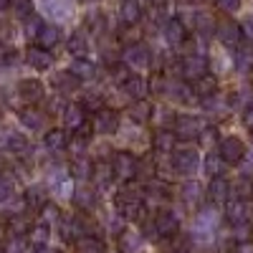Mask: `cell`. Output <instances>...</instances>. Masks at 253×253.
<instances>
[{"label": "cell", "instance_id": "31", "mask_svg": "<svg viewBox=\"0 0 253 253\" xmlns=\"http://www.w3.org/2000/svg\"><path fill=\"white\" fill-rule=\"evenodd\" d=\"M203 167H205V172L210 175V180L223 177V172H225V162H223V157L218 152H208V157L203 160Z\"/></svg>", "mask_w": 253, "mask_h": 253}, {"label": "cell", "instance_id": "2", "mask_svg": "<svg viewBox=\"0 0 253 253\" xmlns=\"http://www.w3.org/2000/svg\"><path fill=\"white\" fill-rule=\"evenodd\" d=\"M218 223H220V215L215 213L213 208L200 210V213L195 215V220H193V238H195L198 243H208V241H213L215 230H218Z\"/></svg>", "mask_w": 253, "mask_h": 253}, {"label": "cell", "instance_id": "26", "mask_svg": "<svg viewBox=\"0 0 253 253\" xmlns=\"http://www.w3.org/2000/svg\"><path fill=\"white\" fill-rule=\"evenodd\" d=\"M18 119H20V124L26 126L28 132H41L46 126V119H43V114L41 112H36V109H23L18 114Z\"/></svg>", "mask_w": 253, "mask_h": 253}, {"label": "cell", "instance_id": "41", "mask_svg": "<svg viewBox=\"0 0 253 253\" xmlns=\"http://www.w3.org/2000/svg\"><path fill=\"white\" fill-rule=\"evenodd\" d=\"M129 117H132L137 124H144L147 119L152 117V107H150L147 101H137L134 107H132V112H129Z\"/></svg>", "mask_w": 253, "mask_h": 253}, {"label": "cell", "instance_id": "39", "mask_svg": "<svg viewBox=\"0 0 253 253\" xmlns=\"http://www.w3.org/2000/svg\"><path fill=\"white\" fill-rule=\"evenodd\" d=\"M74 203H76L81 210H91V208H94V203H96L94 190H89V187H79L76 193H74Z\"/></svg>", "mask_w": 253, "mask_h": 253}, {"label": "cell", "instance_id": "15", "mask_svg": "<svg viewBox=\"0 0 253 253\" xmlns=\"http://www.w3.org/2000/svg\"><path fill=\"white\" fill-rule=\"evenodd\" d=\"M43 91H46V86L38 79H23V81H18V96L23 99V101H28V104L41 101V99H43Z\"/></svg>", "mask_w": 253, "mask_h": 253}, {"label": "cell", "instance_id": "24", "mask_svg": "<svg viewBox=\"0 0 253 253\" xmlns=\"http://www.w3.org/2000/svg\"><path fill=\"white\" fill-rule=\"evenodd\" d=\"M94 162L84 155V157H74L71 160V177H76V180H89V177H94Z\"/></svg>", "mask_w": 253, "mask_h": 253}, {"label": "cell", "instance_id": "10", "mask_svg": "<svg viewBox=\"0 0 253 253\" xmlns=\"http://www.w3.org/2000/svg\"><path fill=\"white\" fill-rule=\"evenodd\" d=\"M218 41L225 46V48H236L241 46L243 41V31H241V23H236V20H223V23H218V31H215Z\"/></svg>", "mask_w": 253, "mask_h": 253}, {"label": "cell", "instance_id": "23", "mask_svg": "<svg viewBox=\"0 0 253 253\" xmlns=\"http://www.w3.org/2000/svg\"><path fill=\"white\" fill-rule=\"evenodd\" d=\"M41 8H43L51 18H56V20H66V18H71L69 0H41Z\"/></svg>", "mask_w": 253, "mask_h": 253}, {"label": "cell", "instance_id": "9", "mask_svg": "<svg viewBox=\"0 0 253 253\" xmlns=\"http://www.w3.org/2000/svg\"><path fill=\"white\" fill-rule=\"evenodd\" d=\"M48 187H51V193L56 198H74V182H71V175L69 172H63L61 167H56V170L48 172Z\"/></svg>", "mask_w": 253, "mask_h": 253}, {"label": "cell", "instance_id": "48", "mask_svg": "<svg viewBox=\"0 0 253 253\" xmlns=\"http://www.w3.org/2000/svg\"><path fill=\"white\" fill-rule=\"evenodd\" d=\"M5 253H31V251H28V246H26L23 238L13 236V238L8 241V246H5Z\"/></svg>", "mask_w": 253, "mask_h": 253}, {"label": "cell", "instance_id": "55", "mask_svg": "<svg viewBox=\"0 0 253 253\" xmlns=\"http://www.w3.org/2000/svg\"><path fill=\"white\" fill-rule=\"evenodd\" d=\"M243 122H246V124L251 126V129H253V104H251V107L243 112Z\"/></svg>", "mask_w": 253, "mask_h": 253}, {"label": "cell", "instance_id": "54", "mask_svg": "<svg viewBox=\"0 0 253 253\" xmlns=\"http://www.w3.org/2000/svg\"><path fill=\"white\" fill-rule=\"evenodd\" d=\"M236 253H253V243H251V241L238 243V246H236Z\"/></svg>", "mask_w": 253, "mask_h": 253}, {"label": "cell", "instance_id": "42", "mask_svg": "<svg viewBox=\"0 0 253 253\" xmlns=\"http://www.w3.org/2000/svg\"><path fill=\"white\" fill-rule=\"evenodd\" d=\"M15 195V180L10 175H0V203H8Z\"/></svg>", "mask_w": 253, "mask_h": 253}, {"label": "cell", "instance_id": "50", "mask_svg": "<svg viewBox=\"0 0 253 253\" xmlns=\"http://www.w3.org/2000/svg\"><path fill=\"white\" fill-rule=\"evenodd\" d=\"M215 8L223 13H236L241 10V0H215Z\"/></svg>", "mask_w": 253, "mask_h": 253}, {"label": "cell", "instance_id": "21", "mask_svg": "<svg viewBox=\"0 0 253 253\" xmlns=\"http://www.w3.org/2000/svg\"><path fill=\"white\" fill-rule=\"evenodd\" d=\"M122 91L126 94V96H132V99H137V101H142V96L147 94V81L142 79V76H126L124 81H122Z\"/></svg>", "mask_w": 253, "mask_h": 253}, {"label": "cell", "instance_id": "17", "mask_svg": "<svg viewBox=\"0 0 253 253\" xmlns=\"http://www.w3.org/2000/svg\"><path fill=\"white\" fill-rule=\"evenodd\" d=\"M26 61H28V66H31L33 71H48V69L53 66V56H51V51L41 48V46H36V48H28V53H26Z\"/></svg>", "mask_w": 253, "mask_h": 253}, {"label": "cell", "instance_id": "40", "mask_svg": "<svg viewBox=\"0 0 253 253\" xmlns=\"http://www.w3.org/2000/svg\"><path fill=\"white\" fill-rule=\"evenodd\" d=\"M48 236H51V230H48L46 223H38L36 228L28 230V238H31L33 246H48Z\"/></svg>", "mask_w": 253, "mask_h": 253}, {"label": "cell", "instance_id": "16", "mask_svg": "<svg viewBox=\"0 0 253 253\" xmlns=\"http://www.w3.org/2000/svg\"><path fill=\"white\" fill-rule=\"evenodd\" d=\"M61 236L66 238V241H79V238H84V233H86V223H84L79 215H63L61 218Z\"/></svg>", "mask_w": 253, "mask_h": 253}, {"label": "cell", "instance_id": "58", "mask_svg": "<svg viewBox=\"0 0 253 253\" xmlns=\"http://www.w3.org/2000/svg\"><path fill=\"white\" fill-rule=\"evenodd\" d=\"M150 3H155V5H160V3H165V0H150Z\"/></svg>", "mask_w": 253, "mask_h": 253}, {"label": "cell", "instance_id": "6", "mask_svg": "<svg viewBox=\"0 0 253 253\" xmlns=\"http://www.w3.org/2000/svg\"><path fill=\"white\" fill-rule=\"evenodd\" d=\"M122 61H124L126 69H132V71H144L147 66H150L152 56H150V48H147L144 43H132L129 48H124Z\"/></svg>", "mask_w": 253, "mask_h": 253}, {"label": "cell", "instance_id": "1", "mask_svg": "<svg viewBox=\"0 0 253 253\" xmlns=\"http://www.w3.org/2000/svg\"><path fill=\"white\" fill-rule=\"evenodd\" d=\"M114 208H117V213L126 220H139L144 215V198L142 193H137V190L132 187H122L117 198H114Z\"/></svg>", "mask_w": 253, "mask_h": 253}, {"label": "cell", "instance_id": "30", "mask_svg": "<svg viewBox=\"0 0 253 253\" xmlns=\"http://www.w3.org/2000/svg\"><path fill=\"white\" fill-rule=\"evenodd\" d=\"M26 205H28L31 210H43V208L48 205V193H43V187H38V185L28 187V193H26Z\"/></svg>", "mask_w": 253, "mask_h": 253}, {"label": "cell", "instance_id": "57", "mask_svg": "<svg viewBox=\"0 0 253 253\" xmlns=\"http://www.w3.org/2000/svg\"><path fill=\"white\" fill-rule=\"evenodd\" d=\"M13 5V0H0V10H8Z\"/></svg>", "mask_w": 253, "mask_h": 253}, {"label": "cell", "instance_id": "8", "mask_svg": "<svg viewBox=\"0 0 253 253\" xmlns=\"http://www.w3.org/2000/svg\"><path fill=\"white\" fill-rule=\"evenodd\" d=\"M0 152H10V155H18V157L28 155V142L15 129H0Z\"/></svg>", "mask_w": 253, "mask_h": 253}, {"label": "cell", "instance_id": "53", "mask_svg": "<svg viewBox=\"0 0 253 253\" xmlns=\"http://www.w3.org/2000/svg\"><path fill=\"white\" fill-rule=\"evenodd\" d=\"M241 165H243V175H246V177H248V175H253V152H248V155H246V160H243Z\"/></svg>", "mask_w": 253, "mask_h": 253}, {"label": "cell", "instance_id": "4", "mask_svg": "<svg viewBox=\"0 0 253 253\" xmlns=\"http://www.w3.org/2000/svg\"><path fill=\"white\" fill-rule=\"evenodd\" d=\"M218 155L223 157L225 165H241L248 155L246 150V142L241 137H223L218 144Z\"/></svg>", "mask_w": 253, "mask_h": 253}, {"label": "cell", "instance_id": "27", "mask_svg": "<svg viewBox=\"0 0 253 253\" xmlns=\"http://www.w3.org/2000/svg\"><path fill=\"white\" fill-rule=\"evenodd\" d=\"M144 246V238L142 233H137V230H126V233H122L119 238V251L122 253H139Z\"/></svg>", "mask_w": 253, "mask_h": 253}, {"label": "cell", "instance_id": "29", "mask_svg": "<svg viewBox=\"0 0 253 253\" xmlns=\"http://www.w3.org/2000/svg\"><path fill=\"white\" fill-rule=\"evenodd\" d=\"M69 71H71L79 81H84V79H94V76H96V66H94L89 58H74V61H71V66H69Z\"/></svg>", "mask_w": 253, "mask_h": 253}, {"label": "cell", "instance_id": "3", "mask_svg": "<svg viewBox=\"0 0 253 253\" xmlns=\"http://www.w3.org/2000/svg\"><path fill=\"white\" fill-rule=\"evenodd\" d=\"M200 167V152L198 150H190V147H185V150H175L172 155V170L182 177H193V172H198Z\"/></svg>", "mask_w": 253, "mask_h": 253}, {"label": "cell", "instance_id": "34", "mask_svg": "<svg viewBox=\"0 0 253 253\" xmlns=\"http://www.w3.org/2000/svg\"><path fill=\"white\" fill-rule=\"evenodd\" d=\"M182 200H185L187 205H198V203L203 200V185L195 182V180H187V182L182 185Z\"/></svg>", "mask_w": 253, "mask_h": 253}, {"label": "cell", "instance_id": "36", "mask_svg": "<svg viewBox=\"0 0 253 253\" xmlns=\"http://www.w3.org/2000/svg\"><path fill=\"white\" fill-rule=\"evenodd\" d=\"M58 41H61V28H58V26H43V31L38 33L41 48H53Z\"/></svg>", "mask_w": 253, "mask_h": 253}, {"label": "cell", "instance_id": "52", "mask_svg": "<svg viewBox=\"0 0 253 253\" xmlns=\"http://www.w3.org/2000/svg\"><path fill=\"white\" fill-rule=\"evenodd\" d=\"M241 31H243V38H251L253 41V15H246L241 20Z\"/></svg>", "mask_w": 253, "mask_h": 253}, {"label": "cell", "instance_id": "61", "mask_svg": "<svg viewBox=\"0 0 253 253\" xmlns=\"http://www.w3.org/2000/svg\"><path fill=\"white\" fill-rule=\"evenodd\" d=\"M0 253H5V251H0Z\"/></svg>", "mask_w": 253, "mask_h": 253}, {"label": "cell", "instance_id": "25", "mask_svg": "<svg viewBox=\"0 0 253 253\" xmlns=\"http://www.w3.org/2000/svg\"><path fill=\"white\" fill-rule=\"evenodd\" d=\"M119 18H122V23H126V26L139 23L142 8H139L137 0H122V5H119Z\"/></svg>", "mask_w": 253, "mask_h": 253}, {"label": "cell", "instance_id": "14", "mask_svg": "<svg viewBox=\"0 0 253 253\" xmlns=\"http://www.w3.org/2000/svg\"><path fill=\"white\" fill-rule=\"evenodd\" d=\"M225 213H228V220L233 225H246L248 223V200L233 195L225 203Z\"/></svg>", "mask_w": 253, "mask_h": 253}, {"label": "cell", "instance_id": "28", "mask_svg": "<svg viewBox=\"0 0 253 253\" xmlns=\"http://www.w3.org/2000/svg\"><path fill=\"white\" fill-rule=\"evenodd\" d=\"M43 147H46L51 155H58L63 147H69L66 132H63V129H51V132H46V137H43Z\"/></svg>", "mask_w": 253, "mask_h": 253}, {"label": "cell", "instance_id": "20", "mask_svg": "<svg viewBox=\"0 0 253 253\" xmlns=\"http://www.w3.org/2000/svg\"><path fill=\"white\" fill-rule=\"evenodd\" d=\"M208 195L213 203H228L230 200V182L225 177H213L208 185Z\"/></svg>", "mask_w": 253, "mask_h": 253}, {"label": "cell", "instance_id": "51", "mask_svg": "<svg viewBox=\"0 0 253 253\" xmlns=\"http://www.w3.org/2000/svg\"><path fill=\"white\" fill-rule=\"evenodd\" d=\"M122 220H124V218H122L119 213H114V215H109V218H107V228L112 230V233H122V225H124Z\"/></svg>", "mask_w": 253, "mask_h": 253}, {"label": "cell", "instance_id": "32", "mask_svg": "<svg viewBox=\"0 0 253 253\" xmlns=\"http://www.w3.org/2000/svg\"><path fill=\"white\" fill-rule=\"evenodd\" d=\"M76 253H107V246L94 236H84L76 241Z\"/></svg>", "mask_w": 253, "mask_h": 253}, {"label": "cell", "instance_id": "22", "mask_svg": "<svg viewBox=\"0 0 253 253\" xmlns=\"http://www.w3.org/2000/svg\"><path fill=\"white\" fill-rule=\"evenodd\" d=\"M61 114H63V126H66V129L76 132V129H81V126H84V107H81V104L63 107Z\"/></svg>", "mask_w": 253, "mask_h": 253}, {"label": "cell", "instance_id": "59", "mask_svg": "<svg viewBox=\"0 0 253 253\" xmlns=\"http://www.w3.org/2000/svg\"><path fill=\"white\" fill-rule=\"evenodd\" d=\"M251 144H253V132H251Z\"/></svg>", "mask_w": 253, "mask_h": 253}, {"label": "cell", "instance_id": "18", "mask_svg": "<svg viewBox=\"0 0 253 253\" xmlns=\"http://www.w3.org/2000/svg\"><path fill=\"white\" fill-rule=\"evenodd\" d=\"M162 33H165V41L170 46H180L182 41L187 38V31H185V26H182V20H177V18H170L167 23L162 26Z\"/></svg>", "mask_w": 253, "mask_h": 253}, {"label": "cell", "instance_id": "47", "mask_svg": "<svg viewBox=\"0 0 253 253\" xmlns=\"http://www.w3.org/2000/svg\"><path fill=\"white\" fill-rule=\"evenodd\" d=\"M41 31H43V20H41L36 13H33L31 18H26V33H28V36H36V38H38Z\"/></svg>", "mask_w": 253, "mask_h": 253}, {"label": "cell", "instance_id": "60", "mask_svg": "<svg viewBox=\"0 0 253 253\" xmlns=\"http://www.w3.org/2000/svg\"><path fill=\"white\" fill-rule=\"evenodd\" d=\"M0 56H3V48H0Z\"/></svg>", "mask_w": 253, "mask_h": 253}, {"label": "cell", "instance_id": "46", "mask_svg": "<svg viewBox=\"0 0 253 253\" xmlns=\"http://www.w3.org/2000/svg\"><path fill=\"white\" fill-rule=\"evenodd\" d=\"M203 107H205L208 112H218V114H223V112H225V101H223L218 94H213V96L203 99Z\"/></svg>", "mask_w": 253, "mask_h": 253}, {"label": "cell", "instance_id": "7", "mask_svg": "<svg viewBox=\"0 0 253 253\" xmlns=\"http://www.w3.org/2000/svg\"><path fill=\"white\" fill-rule=\"evenodd\" d=\"M112 172L122 180H132L139 172V162L132 152H117L112 160Z\"/></svg>", "mask_w": 253, "mask_h": 253}, {"label": "cell", "instance_id": "33", "mask_svg": "<svg viewBox=\"0 0 253 253\" xmlns=\"http://www.w3.org/2000/svg\"><path fill=\"white\" fill-rule=\"evenodd\" d=\"M193 23H195V31H198L200 36H210V33L218 28V26H215V20H213V15L205 13V10H198V13H195Z\"/></svg>", "mask_w": 253, "mask_h": 253}, {"label": "cell", "instance_id": "38", "mask_svg": "<svg viewBox=\"0 0 253 253\" xmlns=\"http://www.w3.org/2000/svg\"><path fill=\"white\" fill-rule=\"evenodd\" d=\"M195 94L203 96V99L218 94V81H215V76H210V74H208V76H203L200 81H195Z\"/></svg>", "mask_w": 253, "mask_h": 253}, {"label": "cell", "instance_id": "35", "mask_svg": "<svg viewBox=\"0 0 253 253\" xmlns=\"http://www.w3.org/2000/svg\"><path fill=\"white\" fill-rule=\"evenodd\" d=\"M66 48H69V53H74L76 58H86V51H89V41H86V36H84V33H74V36L69 38Z\"/></svg>", "mask_w": 253, "mask_h": 253}, {"label": "cell", "instance_id": "45", "mask_svg": "<svg viewBox=\"0 0 253 253\" xmlns=\"http://www.w3.org/2000/svg\"><path fill=\"white\" fill-rule=\"evenodd\" d=\"M86 147H89V137H84V134H76V137H71V142H69V150H71L76 157H84Z\"/></svg>", "mask_w": 253, "mask_h": 253}, {"label": "cell", "instance_id": "19", "mask_svg": "<svg viewBox=\"0 0 253 253\" xmlns=\"http://www.w3.org/2000/svg\"><path fill=\"white\" fill-rule=\"evenodd\" d=\"M175 132L172 129H160V132H155V137H152V147H155V152H160V155H172L175 152Z\"/></svg>", "mask_w": 253, "mask_h": 253}, {"label": "cell", "instance_id": "12", "mask_svg": "<svg viewBox=\"0 0 253 253\" xmlns=\"http://www.w3.org/2000/svg\"><path fill=\"white\" fill-rule=\"evenodd\" d=\"M155 230L160 238H172L180 230V218L175 210H160L155 215Z\"/></svg>", "mask_w": 253, "mask_h": 253}, {"label": "cell", "instance_id": "43", "mask_svg": "<svg viewBox=\"0 0 253 253\" xmlns=\"http://www.w3.org/2000/svg\"><path fill=\"white\" fill-rule=\"evenodd\" d=\"M10 13L15 15V18H31L33 15V3L31 0H13V5H10Z\"/></svg>", "mask_w": 253, "mask_h": 253}, {"label": "cell", "instance_id": "49", "mask_svg": "<svg viewBox=\"0 0 253 253\" xmlns=\"http://www.w3.org/2000/svg\"><path fill=\"white\" fill-rule=\"evenodd\" d=\"M41 213H43V223H46V225H48V220H51V223H61V218H63L61 210H58L56 205H51V203L41 210Z\"/></svg>", "mask_w": 253, "mask_h": 253}, {"label": "cell", "instance_id": "56", "mask_svg": "<svg viewBox=\"0 0 253 253\" xmlns=\"http://www.w3.org/2000/svg\"><path fill=\"white\" fill-rule=\"evenodd\" d=\"M31 253H58L56 248H51V246H33V251Z\"/></svg>", "mask_w": 253, "mask_h": 253}, {"label": "cell", "instance_id": "37", "mask_svg": "<svg viewBox=\"0 0 253 253\" xmlns=\"http://www.w3.org/2000/svg\"><path fill=\"white\" fill-rule=\"evenodd\" d=\"M79 84H81V81H79V79H76V76H74L69 69L53 76V86H56L58 91H71V89H76V86H79Z\"/></svg>", "mask_w": 253, "mask_h": 253}, {"label": "cell", "instance_id": "5", "mask_svg": "<svg viewBox=\"0 0 253 253\" xmlns=\"http://www.w3.org/2000/svg\"><path fill=\"white\" fill-rule=\"evenodd\" d=\"M180 74L187 81H200L203 76H208V58L203 53H187L180 61Z\"/></svg>", "mask_w": 253, "mask_h": 253}, {"label": "cell", "instance_id": "13", "mask_svg": "<svg viewBox=\"0 0 253 253\" xmlns=\"http://www.w3.org/2000/svg\"><path fill=\"white\" fill-rule=\"evenodd\" d=\"M119 129V114L114 109H99L94 114V132L99 134H114Z\"/></svg>", "mask_w": 253, "mask_h": 253}, {"label": "cell", "instance_id": "44", "mask_svg": "<svg viewBox=\"0 0 253 253\" xmlns=\"http://www.w3.org/2000/svg\"><path fill=\"white\" fill-rule=\"evenodd\" d=\"M233 61H236V69H238L241 74H246V71L253 66V51H243V48H238Z\"/></svg>", "mask_w": 253, "mask_h": 253}, {"label": "cell", "instance_id": "11", "mask_svg": "<svg viewBox=\"0 0 253 253\" xmlns=\"http://www.w3.org/2000/svg\"><path fill=\"white\" fill-rule=\"evenodd\" d=\"M175 137H182V139H193V137H200L203 134V122L193 114H180L175 117V126H172Z\"/></svg>", "mask_w": 253, "mask_h": 253}]
</instances>
